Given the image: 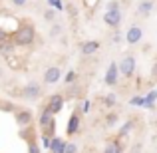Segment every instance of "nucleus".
<instances>
[{
    "label": "nucleus",
    "mask_w": 157,
    "mask_h": 153,
    "mask_svg": "<svg viewBox=\"0 0 157 153\" xmlns=\"http://www.w3.org/2000/svg\"><path fill=\"white\" fill-rule=\"evenodd\" d=\"M34 40H36V30L30 24H22V26L12 34V42L20 48H26V46H30V44H34Z\"/></svg>",
    "instance_id": "f257e3e1"
},
{
    "label": "nucleus",
    "mask_w": 157,
    "mask_h": 153,
    "mask_svg": "<svg viewBox=\"0 0 157 153\" xmlns=\"http://www.w3.org/2000/svg\"><path fill=\"white\" fill-rule=\"evenodd\" d=\"M38 127H40V133L42 137H56V119H54V113H50L48 107H44L42 113H40V119H38Z\"/></svg>",
    "instance_id": "f03ea898"
},
{
    "label": "nucleus",
    "mask_w": 157,
    "mask_h": 153,
    "mask_svg": "<svg viewBox=\"0 0 157 153\" xmlns=\"http://www.w3.org/2000/svg\"><path fill=\"white\" fill-rule=\"evenodd\" d=\"M104 22L109 28H119V24H121V10H119L117 0H111V2L107 4V10L104 14Z\"/></svg>",
    "instance_id": "7ed1b4c3"
},
{
    "label": "nucleus",
    "mask_w": 157,
    "mask_h": 153,
    "mask_svg": "<svg viewBox=\"0 0 157 153\" xmlns=\"http://www.w3.org/2000/svg\"><path fill=\"white\" fill-rule=\"evenodd\" d=\"M20 96H22L26 101L40 100V96H42V84H38V82H30V84H26L22 88V92H20Z\"/></svg>",
    "instance_id": "20e7f679"
},
{
    "label": "nucleus",
    "mask_w": 157,
    "mask_h": 153,
    "mask_svg": "<svg viewBox=\"0 0 157 153\" xmlns=\"http://www.w3.org/2000/svg\"><path fill=\"white\" fill-rule=\"evenodd\" d=\"M119 74H121V76H125V78H131L135 74V56L133 54H125V56L121 58V60H119Z\"/></svg>",
    "instance_id": "39448f33"
},
{
    "label": "nucleus",
    "mask_w": 157,
    "mask_h": 153,
    "mask_svg": "<svg viewBox=\"0 0 157 153\" xmlns=\"http://www.w3.org/2000/svg\"><path fill=\"white\" fill-rule=\"evenodd\" d=\"M14 119H16V125H18L20 129H26V127H30L32 121H34V113H32L30 109H16Z\"/></svg>",
    "instance_id": "423d86ee"
},
{
    "label": "nucleus",
    "mask_w": 157,
    "mask_h": 153,
    "mask_svg": "<svg viewBox=\"0 0 157 153\" xmlns=\"http://www.w3.org/2000/svg\"><path fill=\"white\" fill-rule=\"evenodd\" d=\"M119 66L115 64V62H109V66H107V72H105V76H104V82H105V86L107 88H115L117 86V82H119Z\"/></svg>",
    "instance_id": "0eeeda50"
},
{
    "label": "nucleus",
    "mask_w": 157,
    "mask_h": 153,
    "mask_svg": "<svg viewBox=\"0 0 157 153\" xmlns=\"http://www.w3.org/2000/svg\"><path fill=\"white\" fill-rule=\"evenodd\" d=\"M64 103H66V100H64V96L62 94H52L50 98H48V103H46V107L50 109V113H60L62 111V107H64Z\"/></svg>",
    "instance_id": "6e6552de"
},
{
    "label": "nucleus",
    "mask_w": 157,
    "mask_h": 153,
    "mask_svg": "<svg viewBox=\"0 0 157 153\" xmlns=\"http://www.w3.org/2000/svg\"><path fill=\"white\" fill-rule=\"evenodd\" d=\"M82 127V119H80V109H76L68 119V125H66V135H76Z\"/></svg>",
    "instance_id": "1a4fd4ad"
},
{
    "label": "nucleus",
    "mask_w": 157,
    "mask_h": 153,
    "mask_svg": "<svg viewBox=\"0 0 157 153\" xmlns=\"http://www.w3.org/2000/svg\"><path fill=\"white\" fill-rule=\"evenodd\" d=\"M141 38H143V30H141L139 26H129V30L125 32V42L129 44V46L137 44Z\"/></svg>",
    "instance_id": "9d476101"
},
{
    "label": "nucleus",
    "mask_w": 157,
    "mask_h": 153,
    "mask_svg": "<svg viewBox=\"0 0 157 153\" xmlns=\"http://www.w3.org/2000/svg\"><path fill=\"white\" fill-rule=\"evenodd\" d=\"M60 78H62V70L58 66H50L44 72V84H56V82H60Z\"/></svg>",
    "instance_id": "9b49d317"
},
{
    "label": "nucleus",
    "mask_w": 157,
    "mask_h": 153,
    "mask_svg": "<svg viewBox=\"0 0 157 153\" xmlns=\"http://www.w3.org/2000/svg\"><path fill=\"white\" fill-rule=\"evenodd\" d=\"M98 50H100V42H98V40H86V42L80 46L82 56H94Z\"/></svg>",
    "instance_id": "f8f14e48"
},
{
    "label": "nucleus",
    "mask_w": 157,
    "mask_h": 153,
    "mask_svg": "<svg viewBox=\"0 0 157 153\" xmlns=\"http://www.w3.org/2000/svg\"><path fill=\"white\" fill-rule=\"evenodd\" d=\"M66 139H62V137H52V141H50V153H66Z\"/></svg>",
    "instance_id": "ddd939ff"
},
{
    "label": "nucleus",
    "mask_w": 157,
    "mask_h": 153,
    "mask_svg": "<svg viewBox=\"0 0 157 153\" xmlns=\"http://www.w3.org/2000/svg\"><path fill=\"white\" fill-rule=\"evenodd\" d=\"M125 149H123V143L121 139H111V141L105 143V149L104 153H123Z\"/></svg>",
    "instance_id": "4468645a"
},
{
    "label": "nucleus",
    "mask_w": 157,
    "mask_h": 153,
    "mask_svg": "<svg viewBox=\"0 0 157 153\" xmlns=\"http://www.w3.org/2000/svg\"><path fill=\"white\" fill-rule=\"evenodd\" d=\"M14 48H16V44L12 42V40H4V42H0V56H4V58H10L12 54H14Z\"/></svg>",
    "instance_id": "2eb2a0df"
},
{
    "label": "nucleus",
    "mask_w": 157,
    "mask_h": 153,
    "mask_svg": "<svg viewBox=\"0 0 157 153\" xmlns=\"http://www.w3.org/2000/svg\"><path fill=\"white\" fill-rule=\"evenodd\" d=\"M133 127H135V121H133V119L125 121V123L121 125V129L117 131V139H123V137H127V135H129L131 131H133Z\"/></svg>",
    "instance_id": "dca6fc26"
},
{
    "label": "nucleus",
    "mask_w": 157,
    "mask_h": 153,
    "mask_svg": "<svg viewBox=\"0 0 157 153\" xmlns=\"http://www.w3.org/2000/svg\"><path fill=\"white\" fill-rule=\"evenodd\" d=\"M151 10H153V2H151V0H143V2L137 6V14L139 16H149Z\"/></svg>",
    "instance_id": "f3484780"
},
{
    "label": "nucleus",
    "mask_w": 157,
    "mask_h": 153,
    "mask_svg": "<svg viewBox=\"0 0 157 153\" xmlns=\"http://www.w3.org/2000/svg\"><path fill=\"white\" fill-rule=\"evenodd\" d=\"M155 101H157V92H149L147 96H143V107H147V109H153Z\"/></svg>",
    "instance_id": "a211bd4d"
},
{
    "label": "nucleus",
    "mask_w": 157,
    "mask_h": 153,
    "mask_svg": "<svg viewBox=\"0 0 157 153\" xmlns=\"http://www.w3.org/2000/svg\"><path fill=\"white\" fill-rule=\"evenodd\" d=\"M115 103H117V96H115V94H107V96H104V105L105 107H113Z\"/></svg>",
    "instance_id": "6ab92c4d"
},
{
    "label": "nucleus",
    "mask_w": 157,
    "mask_h": 153,
    "mask_svg": "<svg viewBox=\"0 0 157 153\" xmlns=\"http://www.w3.org/2000/svg\"><path fill=\"white\" fill-rule=\"evenodd\" d=\"M117 121H119L117 113H109V115H107V117H105V125H107V127H113V125H115V123H117Z\"/></svg>",
    "instance_id": "aec40b11"
},
{
    "label": "nucleus",
    "mask_w": 157,
    "mask_h": 153,
    "mask_svg": "<svg viewBox=\"0 0 157 153\" xmlns=\"http://www.w3.org/2000/svg\"><path fill=\"white\" fill-rule=\"evenodd\" d=\"M28 153H40V145L36 143V139L34 141H28Z\"/></svg>",
    "instance_id": "412c9836"
},
{
    "label": "nucleus",
    "mask_w": 157,
    "mask_h": 153,
    "mask_svg": "<svg viewBox=\"0 0 157 153\" xmlns=\"http://www.w3.org/2000/svg\"><path fill=\"white\" fill-rule=\"evenodd\" d=\"M54 18H56V12H54L52 8H48V10L44 12V20H46V22H52Z\"/></svg>",
    "instance_id": "4be33fe9"
},
{
    "label": "nucleus",
    "mask_w": 157,
    "mask_h": 153,
    "mask_svg": "<svg viewBox=\"0 0 157 153\" xmlns=\"http://www.w3.org/2000/svg\"><path fill=\"white\" fill-rule=\"evenodd\" d=\"M129 105H135V107H137V105H143V98L141 96L131 98V100H129Z\"/></svg>",
    "instance_id": "5701e85b"
},
{
    "label": "nucleus",
    "mask_w": 157,
    "mask_h": 153,
    "mask_svg": "<svg viewBox=\"0 0 157 153\" xmlns=\"http://www.w3.org/2000/svg\"><path fill=\"white\" fill-rule=\"evenodd\" d=\"M66 153H78V145L76 143H66Z\"/></svg>",
    "instance_id": "b1692460"
},
{
    "label": "nucleus",
    "mask_w": 157,
    "mask_h": 153,
    "mask_svg": "<svg viewBox=\"0 0 157 153\" xmlns=\"http://www.w3.org/2000/svg\"><path fill=\"white\" fill-rule=\"evenodd\" d=\"M141 141H135L133 143V147H131V149H129V153H141Z\"/></svg>",
    "instance_id": "393cba45"
},
{
    "label": "nucleus",
    "mask_w": 157,
    "mask_h": 153,
    "mask_svg": "<svg viewBox=\"0 0 157 153\" xmlns=\"http://www.w3.org/2000/svg\"><path fill=\"white\" fill-rule=\"evenodd\" d=\"M74 80H76V72H68L66 74V84H72Z\"/></svg>",
    "instance_id": "a878e982"
},
{
    "label": "nucleus",
    "mask_w": 157,
    "mask_h": 153,
    "mask_svg": "<svg viewBox=\"0 0 157 153\" xmlns=\"http://www.w3.org/2000/svg\"><path fill=\"white\" fill-rule=\"evenodd\" d=\"M12 2V6H16V8H20V6H24V4L28 2V0H10Z\"/></svg>",
    "instance_id": "bb28decb"
},
{
    "label": "nucleus",
    "mask_w": 157,
    "mask_h": 153,
    "mask_svg": "<svg viewBox=\"0 0 157 153\" xmlns=\"http://www.w3.org/2000/svg\"><path fill=\"white\" fill-rule=\"evenodd\" d=\"M50 141H52V139H48V137H42V145L46 147V149H50Z\"/></svg>",
    "instance_id": "cd10ccee"
},
{
    "label": "nucleus",
    "mask_w": 157,
    "mask_h": 153,
    "mask_svg": "<svg viewBox=\"0 0 157 153\" xmlns=\"http://www.w3.org/2000/svg\"><path fill=\"white\" fill-rule=\"evenodd\" d=\"M8 36H6V32H4V28H0V42H4Z\"/></svg>",
    "instance_id": "c85d7f7f"
},
{
    "label": "nucleus",
    "mask_w": 157,
    "mask_h": 153,
    "mask_svg": "<svg viewBox=\"0 0 157 153\" xmlns=\"http://www.w3.org/2000/svg\"><path fill=\"white\" fill-rule=\"evenodd\" d=\"M113 42H115V44L121 42V34H115V36H113Z\"/></svg>",
    "instance_id": "c756f323"
},
{
    "label": "nucleus",
    "mask_w": 157,
    "mask_h": 153,
    "mask_svg": "<svg viewBox=\"0 0 157 153\" xmlns=\"http://www.w3.org/2000/svg\"><path fill=\"white\" fill-rule=\"evenodd\" d=\"M86 111H90V101H84V113Z\"/></svg>",
    "instance_id": "7c9ffc66"
},
{
    "label": "nucleus",
    "mask_w": 157,
    "mask_h": 153,
    "mask_svg": "<svg viewBox=\"0 0 157 153\" xmlns=\"http://www.w3.org/2000/svg\"><path fill=\"white\" fill-rule=\"evenodd\" d=\"M0 78H2V72H0Z\"/></svg>",
    "instance_id": "2f4dec72"
},
{
    "label": "nucleus",
    "mask_w": 157,
    "mask_h": 153,
    "mask_svg": "<svg viewBox=\"0 0 157 153\" xmlns=\"http://www.w3.org/2000/svg\"><path fill=\"white\" fill-rule=\"evenodd\" d=\"M155 92H157V90H155Z\"/></svg>",
    "instance_id": "473e14b6"
}]
</instances>
